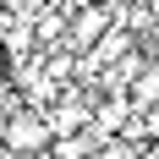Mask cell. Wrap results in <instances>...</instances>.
<instances>
[{"label":"cell","instance_id":"obj_3","mask_svg":"<svg viewBox=\"0 0 159 159\" xmlns=\"http://www.w3.org/2000/svg\"><path fill=\"white\" fill-rule=\"evenodd\" d=\"M82 126H88V110H82V104H66V110L49 115V132H61V137L66 132H82Z\"/></svg>","mask_w":159,"mask_h":159},{"label":"cell","instance_id":"obj_2","mask_svg":"<svg viewBox=\"0 0 159 159\" xmlns=\"http://www.w3.org/2000/svg\"><path fill=\"white\" fill-rule=\"evenodd\" d=\"M71 16H77V22L66 28V33H71V44H93V39H104V28H110V16L93 11V6H77Z\"/></svg>","mask_w":159,"mask_h":159},{"label":"cell","instance_id":"obj_4","mask_svg":"<svg viewBox=\"0 0 159 159\" xmlns=\"http://www.w3.org/2000/svg\"><path fill=\"white\" fill-rule=\"evenodd\" d=\"M93 121H99V132H121V126H126V104H104Z\"/></svg>","mask_w":159,"mask_h":159},{"label":"cell","instance_id":"obj_1","mask_svg":"<svg viewBox=\"0 0 159 159\" xmlns=\"http://www.w3.org/2000/svg\"><path fill=\"white\" fill-rule=\"evenodd\" d=\"M6 148L11 154H44L49 148V121H39V115H28V110H16L11 121H6Z\"/></svg>","mask_w":159,"mask_h":159},{"label":"cell","instance_id":"obj_6","mask_svg":"<svg viewBox=\"0 0 159 159\" xmlns=\"http://www.w3.org/2000/svg\"><path fill=\"white\" fill-rule=\"evenodd\" d=\"M0 132H6V115H0Z\"/></svg>","mask_w":159,"mask_h":159},{"label":"cell","instance_id":"obj_5","mask_svg":"<svg viewBox=\"0 0 159 159\" xmlns=\"http://www.w3.org/2000/svg\"><path fill=\"white\" fill-rule=\"evenodd\" d=\"M71 6H93V0H71Z\"/></svg>","mask_w":159,"mask_h":159}]
</instances>
